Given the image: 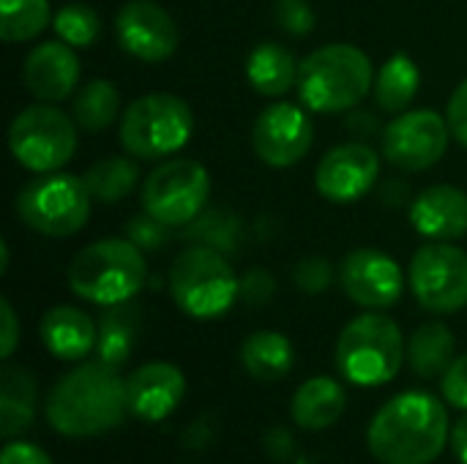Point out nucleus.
I'll return each instance as SVG.
<instances>
[{"label": "nucleus", "instance_id": "f257e3e1", "mask_svg": "<svg viewBox=\"0 0 467 464\" xmlns=\"http://www.w3.org/2000/svg\"><path fill=\"white\" fill-rule=\"evenodd\" d=\"M129 413L126 380L104 361L66 372L47 397V421L66 438H99L123 424Z\"/></svg>", "mask_w": 467, "mask_h": 464}, {"label": "nucleus", "instance_id": "f03ea898", "mask_svg": "<svg viewBox=\"0 0 467 464\" xmlns=\"http://www.w3.org/2000/svg\"><path fill=\"white\" fill-rule=\"evenodd\" d=\"M451 443L449 413L427 391L389 399L367 429V446L380 464H432Z\"/></svg>", "mask_w": 467, "mask_h": 464}, {"label": "nucleus", "instance_id": "7ed1b4c3", "mask_svg": "<svg viewBox=\"0 0 467 464\" xmlns=\"http://www.w3.org/2000/svg\"><path fill=\"white\" fill-rule=\"evenodd\" d=\"M375 85L372 60L353 44L317 46L301 60L298 98L309 112L334 115L358 107Z\"/></svg>", "mask_w": 467, "mask_h": 464}, {"label": "nucleus", "instance_id": "20e7f679", "mask_svg": "<svg viewBox=\"0 0 467 464\" xmlns=\"http://www.w3.org/2000/svg\"><path fill=\"white\" fill-rule=\"evenodd\" d=\"M148 282L142 252L129 238H104L85 246L68 265L74 295L96 306L129 304Z\"/></svg>", "mask_w": 467, "mask_h": 464}, {"label": "nucleus", "instance_id": "39448f33", "mask_svg": "<svg viewBox=\"0 0 467 464\" xmlns=\"http://www.w3.org/2000/svg\"><path fill=\"white\" fill-rule=\"evenodd\" d=\"M408 345L402 339L400 325L380 314L367 312L345 325L337 342V369L342 377L358 388H378L391 383L402 364Z\"/></svg>", "mask_w": 467, "mask_h": 464}, {"label": "nucleus", "instance_id": "423d86ee", "mask_svg": "<svg viewBox=\"0 0 467 464\" xmlns=\"http://www.w3.org/2000/svg\"><path fill=\"white\" fill-rule=\"evenodd\" d=\"M170 295L183 314L216 320L241 298V282L227 263V254L194 243L186 246L170 268Z\"/></svg>", "mask_w": 467, "mask_h": 464}, {"label": "nucleus", "instance_id": "0eeeda50", "mask_svg": "<svg viewBox=\"0 0 467 464\" xmlns=\"http://www.w3.org/2000/svg\"><path fill=\"white\" fill-rule=\"evenodd\" d=\"M194 131L192 107L172 93H148L134 98L120 118L123 150L140 161H156L178 153Z\"/></svg>", "mask_w": 467, "mask_h": 464}, {"label": "nucleus", "instance_id": "6e6552de", "mask_svg": "<svg viewBox=\"0 0 467 464\" xmlns=\"http://www.w3.org/2000/svg\"><path fill=\"white\" fill-rule=\"evenodd\" d=\"M90 191L79 175L41 172L16 194V216L44 238H68L79 232L90 216Z\"/></svg>", "mask_w": 467, "mask_h": 464}, {"label": "nucleus", "instance_id": "1a4fd4ad", "mask_svg": "<svg viewBox=\"0 0 467 464\" xmlns=\"http://www.w3.org/2000/svg\"><path fill=\"white\" fill-rule=\"evenodd\" d=\"M8 148L16 164L41 175L57 172L74 159L77 120L63 109L38 101L25 107L8 126Z\"/></svg>", "mask_w": 467, "mask_h": 464}, {"label": "nucleus", "instance_id": "9d476101", "mask_svg": "<svg viewBox=\"0 0 467 464\" xmlns=\"http://www.w3.org/2000/svg\"><path fill=\"white\" fill-rule=\"evenodd\" d=\"M211 197V175L194 159H170L159 164L142 183V211L167 227L194 222Z\"/></svg>", "mask_w": 467, "mask_h": 464}, {"label": "nucleus", "instance_id": "9b49d317", "mask_svg": "<svg viewBox=\"0 0 467 464\" xmlns=\"http://www.w3.org/2000/svg\"><path fill=\"white\" fill-rule=\"evenodd\" d=\"M410 290L432 314H454L467 306V252L449 241L416 249L410 260Z\"/></svg>", "mask_w": 467, "mask_h": 464}, {"label": "nucleus", "instance_id": "f8f14e48", "mask_svg": "<svg viewBox=\"0 0 467 464\" xmlns=\"http://www.w3.org/2000/svg\"><path fill=\"white\" fill-rule=\"evenodd\" d=\"M449 120L435 109H405L380 134L383 156L405 172H424L435 167L449 148Z\"/></svg>", "mask_w": 467, "mask_h": 464}, {"label": "nucleus", "instance_id": "ddd939ff", "mask_svg": "<svg viewBox=\"0 0 467 464\" xmlns=\"http://www.w3.org/2000/svg\"><path fill=\"white\" fill-rule=\"evenodd\" d=\"M312 139L315 129L309 112L290 101H276L265 107L252 129L254 153L260 156V161L276 170L298 164L309 153Z\"/></svg>", "mask_w": 467, "mask_h": 464}, {"label": "nucleus", "instance_id": "4468645a", "mask_svg": "<svg viewBox=\"0 0 467 464\" xmlns=\"http://www.w3.org/2000/svg\"><path fill=\"white\" fill-rule=\"evenodd\" d=\"M115 38L120 49L142 63L170 60L178 49L175 19L153 0H129L115 16Z\"/></svg>", "mask_w": 467, "mask_h": 464}, {"label": "nucleus", "instance_id": "2eb2a0df", "mask_svg": "<svg viewBox=\"0 0 467 464\" xmlns=\"http://www.w3.org/2000/svg\"><path fill=\"white\" fill-rule=\"evenodd\" d=\"M345 295L364 309H389L402 298L405 276L394 257L380 249H353L339 263Z\"/></svg>", "mask_w": 467, "mask_h": 464}, {"label": "nucleus", "instance_id": "dca6fc26", "mask_svg": "<svg viewBox=\"0 0 467 464\" xmlns=\"http://www.w3.org/2000/svg\"><path fill=\"white\" fill-rule=\"evenodd\" d=\"M380 175V159L367 142H345L331 148L317 170H315V186L320 197L337 205H348L361 200L372 191L375 180Z\"/></svg>", "mask_w": 467, "mask_h": 464}, {"label": "nucleus", "instance_id": "f3484780", "mask_svg": "<svg viewBox=\"0 0 467 464\" xmlns=\"http://www.w3.org/2000/svg\"><path fill=\"white\" fill-rule=\"evenodd\" d=\"M183 394L186 377L175 364L167 361L142 364L131 372V377H126L129 413L140 421H164L183 402Z\"/></svg>", "mask_w": 467, "mask_h": 464}, {"label": "nucleus", "instance_id": "a211bd4d", "mask_svg": "<svg viewBox=\"0 0 467 464\" xmlns=\"http://www.w3.org/2000/svg\"><path fill=\"white\" fill-rule=\"evenodd\" d=\"M22 82L38 101L55 104L68 98L79 82V57L66 41L36 44L22 66Z\"/></svg>", "mask_w": 467, "mask_h": 464}, {"label": "nucleus", "instance_id": "6ab92c4d", "mask_svg": "<svg viewBox=\"0 0 467 464\" xmlns=\"http://www.w3.org/2000/svg\"><path fill=\"white\" fill-rule=\"evenodd\" d=\"M410 222L427 241H457L467 232V194L449 183L430 186L410 202Z\"/></svg>", "mask_w": 467, "mask_h": 464}, {"label": "nucleus", "instance_id": "aec40b11", "mask_svg": "<svg viewBox=\"0 0 467 464\" xmlns=\"http://www.w3.org/2000/svg\"><path fill=\"white\" fill-rule=\"evenodd\" d=\"M41 342L60 361H82L99 342V325L77 306H52L41 320Z\"/></svg>", "mask_w": 467, "mask_h": 464}, {"label": "nucleus", "instance_id": "412c9836", "mask_svg": "<svg viewBox=\"0 0 467 464\" xmlns=\"http://www.w3.org/2000/svg\"><path fill=\"white\" fill-rule=\"evenodd\" d=\"M345 407H348V394L331 377H312L301 383L290 405L293 421L309 432H323L334 427L342 418Z\"/></svg>", "mask_w": 467, "mask_h": 464}, {"label": "nucleus", "instance_id": "4be33fe9", "mask_svg": "<svg viewBox=\"0 0 467 464\" xmlns=\"http://www.w3.org/2000/svg\"><path fill=\"white\" fill-rule=\"evenodd\" d=\"M38 388L27 369L5 364L0 372V438L11 440L30 429Z\"/></svg>", "mask_w": 467, "mask_h": 464}, {"label": "nucleus", "instance_id": "5701e85b", "mask_svg": "<svg viewBox=\"0 0 467 464\" xmlns=\"http://www.w3.org/2000/svg\"><path fill=\"white\" fill-rule=\"evenodd\" d=\"M298 68L301 63H296L290 49L276 41H265L249 52L246 79L260 96L276 98L285 96L293 85H298Z\"/></svg>", "mask_w": 467, "mask_h": 464}, {"label": "nucleus", "instance_id": "b1692460", "mask_svg": "<svg viewBox=\"0 0 467 464\" xmlns=\"http://www.w3.org/2000/svg\"><path fill=\"white\" fill-rule=\"evenodd\" d=\"M244 369L260 383H276L290 375L296 364L293 345L285 334L276 331H254L241 345Z\"/></svg>", "mask_w": 467, "mask_h": 464}, {"label": "nucleus", "instance_id": "393cba45", "mask_svg": "<svg viewBox=\"0 0 467 464\" xmlns=\"http://www.w3.org/2000/svg\"><path fill=\"white\" fill-rule=\"evenodd\" d=\"M408 366L413 375L421 380H435L443 377L446 369L454 364V334L449 331L446 323H424L421 328L413 331L408 342Z\"/></svg>", "mask_w": 467, "mask_h": 464}, {"label": "nucleus", "instance_id": "a878e982", "mask_svg": "<svg viewBox=\"0 0 467 464\" xmlns=\"http://www.w3.org/2000/svg\"><path fill=\"white\" fill-rule=\"evenodd\" d=\"M419 85H421V74H419V63L405 55V52H397L391 55L375 74V85H372V93H375V104L383 109V112H405L416 93H419Z\"/></svg>", "mask_w": 467, "mask_h": 464}, {"label": "nucleus", "instance_id": "bb28decb", "mask_svg": "<svg viewBox=\"0 0 467 464\" xmlns=\"http://www.w3.org/2000/svg\"><path fill=\"white\" fill-rule=\"evenodd\" d=\"M137 331H140V312L134 306L126 304L107 306V312L99 320V342H96L99 361L120 369L134 350Z\"/></svg>", "mask_w": 467, "mask_h": 464}, {"label": "nucleus", "instance_id": "cd10ccee", "mask_svg": "<svg viewBox=\"0 0 467 464\" xmlns=\"http://www.w3.org/2000/svg\"><path fill=\"white\" fill-rule=\"evenodd\" d=\"M137 178H140V167L129 156H104L96 164H90L88 172L82 175L90 197L104 205L126 200L137 186Z\"/></svg>", "mask_w": 467, "mask_h": 464}, {"label": "nucleus", "instance_id": "c85d7f7f", "mask_svg": "<svg viewBox=\"0 0 467 464\" xmlns=\"http://www.w3.org/2000/svg\"><path fill=\"white\" fill-rule=\"evenodd\" d=\"M120 112V96L118 88L109 79H90L85 82L71 104V115L82 131L99 134L104 131Z\"/></svg>", "mask_w": 467, "mask_h": 464}, {"label": "nucleus", "instance_id": "c756f323", "mask_svg": "<svg viewBox=\"0 0 467 464\" xmlns=\"http://www.w3.org/2000/svg\"><path fill=\"white\" fill-rule=\"evenodd\" d=\"M49 25V0H0V38L30 41Z\"/></svg>", "mask_w": 467, "mask_h": 464}, {"label": "nucleus", "instance_id": "7c9ffc66", "mask_svg": "<svg viewBox=\"0 0 467 464\" xmlns=\"http://www.w3.org/2000/svg\"><path fill=\"white\" fill-rule=\"evenodd\" d=\"M52 27H55L60 41H66L68 46H77V49L93 46L99 41V36H101L99 14L88 3H79V0H71V3L60 5L55 11Z\"/></svg>", "mask_w": 467, "mask_h": 464}, {"label": "nucleus", "instance_id": "2f4dec72", "mask_svg": "<svg viewBox=\"0 0 467 464\" xmlns=\"http://www.w3.org/2000/svg\"><path fill=\"white\" fill-rule=\"evenodd\" d=\"M238 230H241V222L233 213L208 211L186 224V238L202 246H211L222 254H233L238 249Z\"/></svg>", "mask_w": 467, "mask_h": 464}, {"label": "nucleus", "instance_id": "473e14b6", "mask_svg": "<svg viewBox=\"0 0 467 464\" xmlns=\"http://www.w3.org/2000/svg\"><path fill=\"white\" fill-rule=\"evenodd\" d=\"M170 230L172 227H167L164 222H159V219H153L150 213H137V216H131L126 224H123V235L140 249V252H159V249H164V243L170 241Z\"/></svg>", "mask_w": 467, "mask_h": 464}, {"label": "nucleus", "instance_id": "72a5a7b5", "mask_svg": "<svg viewBox=\"0 0 467 464\" xmlns=\"http://www.w3.org/2000/svg\"><path fill=\"white\" fill-rule=\"evenodd\" d=\"M274 16H276V25L296 38L309 36L317 22L309 0H274Z\"/></svg>", "mask_w": 467, "mask_h": 464}, {"label": "nucleus", "instance_id": "f704fd0d", "mask_svg": "<svg viewBox=\"0 0 467 464\" xmlns=\"http://www.w3.org/2000/svg\"><path fill=\"white\" fill-rule=\"evenodd\" d=\"M293 282L306 295H320L334 282V265L326 257H304L293 268Z\"/></svg>", "mask_w": 467, "mask_h": 464}, {"label": "nucleus", "instance_id": "c9c22d12", "mask_svg": "<svg viewBox=\"0 0 467 464\" xmlns=\"http://www.w3.org/2000/svg\"><path fill=\"white\" fill-rule=\"evenodd\" d=\"M441 391L451 407L467 413V353L454 358V364L446 369V375L441 377Z\"/></svg>", "mask_w": 467, "mask_h": 464}, {"label": "nucleus", "instance_id": "e433bc0d", "mask_svg": "<svg viewBox=\"0 0 467 464\" xmlns=\"http://www.w3.org/2000/svg\"><path fill=\"white\" fill-rule=\"evenodd\" d=\"M274 290H276V282L265 268H252L241 279V298L249 306H265L274 298Z\"/></svg>", "mask_w": 467, "mask_h": 464}, {"label": "nucleus", "instance_id": "4c0bfd02", "mask_svg": "<svg viewBox=\"0 0 467 464\" xmlns=\"http://www.w3.org/2000/svg\"><path fill=\"white\" fill-rule=\"evenodd\" d=\"M446 120H449L451 137L467 148V79L460 82L457 90L451 93L449 109H446Z\"/></svg>", "mask_w": 467, "mask_h": 464}, {"label": "nucleus", "instance_id": "58836bf2", "mask_svg": "<svg viewBox=\"0 0 467 464\" xmlns=\"http://www.w3.org/2000/svg\"><path fill=\"white\" fill-rule=\"evenodd\" d=\"M0 317H3V334H0V358L8 361L19 345V320L14 314V306L3 298L0 301Z\"/></svg>", "mask_w": 467, "mask_h": 464}, {"label": "nucleus", "instance_id": "ea45409f", "mask_svg": "<svg viewBox=\"0 0 467 464\" xmlns=\"http://www.w3.org/2000/svg\"><path fill=\"white\" fill-rule=\"evenodd\" d=\"M0 464H52L47 451L33 443H8L0 454Z\"/></svg>", "mask_w": 467, "mask_h": 464}, {"label": "nucleus", "instance_id": "a19ab883", "mask_svg": "<svg viewBox=\"0 0 467 464\" xmlns=\"http://www.w3.org/2000/svg\"><path fill=\"white\" fill-rule=\"evenodd\" d=\"M345 126H348L356 137H361V139H367V137H372V134L380 131L378 115H372V109H361V107H353V109H350ZM380 134H383V131H380Z\"/></svg>", "mask_w": 467, "mask_h": 464}, {"label": "nucleus", "instance_id": "79ce46f5", "mask_svg": "<svg viewBox=\"0 0 467 464\" xmlns=\"http://www.w3.org/2000/svg\"><path fill=\"white\" fill-rule=\"evenodd\" d=\"M265 449L271 451V457H276V459H287L290 454H293V438L285 432V429H271L268 435H265Z\"/></svg>", "mask_w": 467, "mask_h": 464}, {"label": "nucleus", "instance_id": "37998d69", "mask_svg": "<svg viewBox=\"0 0 467 464\" xmlns=\"http://www.w3.org/2000/svg\"><path fill=\"white\" fill-rule=\"evenodd\" d=\"M451 449H454L457 459L467 464V413L454 424V429H451Z\"/></svg>", "mask_w": 467, "mask_h": 464}, {"label": "nucleus", "instance_id": "c03bdc74", "mask_svg": "<svg viewBox=\"0 0 467 464\" xmlns=\"http://www.w3.org/2000/svg\"><path fill=\"white\" fill-rule=\"evenodd\" d=\"M380 200H383L386 205H405V200H408V186H405V183L389 180V183L380 189Z\"/></svg>", "mask_w": 467, "mask_h": 464}, {"label": "nucleus", "instance_id": "a18cd8bd", "mask_svg": "<svg viewBox=\"0 0 467 464\" xmlns=\"http://www.w3.org/2000/svg\"><path fill=\"white\" fill-rule=\"evenodd\" d=\"M0 254H3V263H0V273H5V271H8V246H5V243H0Z\"/></svg>", "mask_w": 467, "mask_h": 464}]
</instances>
